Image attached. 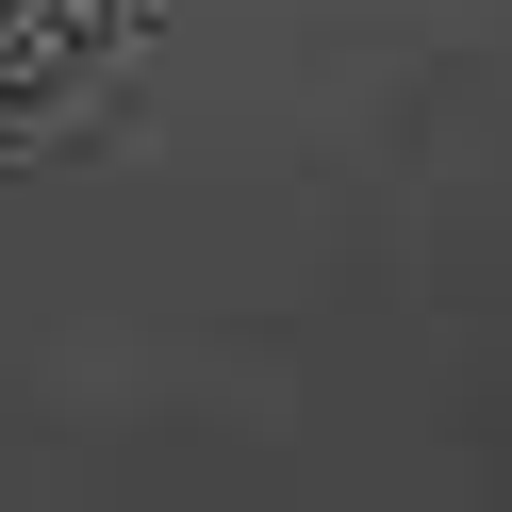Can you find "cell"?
Masks as SVG:
<instances>
[{
  "instance_id": "6da1fadb",
  "label": "cell",
  "mask_w": 512,
  "mask_h": 512,
  "mask_svg": "<svg viewBox=\"0 0 512 512\" xmlns=\"http://www.w3.org/2000/svg\"><path fill=\"white\" fill-rule=\"evenodd\" d=\"M100 17H116V0H0V83H50Z\"/></svg>"
}]
</instances>
